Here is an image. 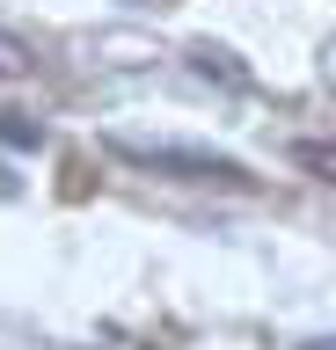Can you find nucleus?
I'll return each mask as SVG.
<instances>
[{"label":"nucleus","mask_w":336,"mask_h":350,"mask_svg":"<svg viewBox=\"0 0 336 350\" xmlns=\"http://www.w3.org/2000/svg\"><path fill=\"white\" fill-rule=\"evenodd\" d=\"M0 131H8V146H37V139H44V131L29 124V117H8V124H0Z\"/></svg>","instance_id":"3"},{"label":"nucleus","mask_w":336,"mask_h":350,"mask_svg":"<svg viewBox=\"0 0 336 350\" xmlns=\"http://www.w3.org/2000/svg\"><path fill=\"white\" fill-rule=\"evenodd\" d=\"M300 350H336V336H314V343H300Z\"/></svg>","instance_id":"4"},{"label":"nucleus","mask_w":336,"mask_h":350,"mask_svg":"<svg viewBox=\"0 0 336 350\" xmlns=\"http://www.w3.org/2000/svg\"><path fill=\"white\" fill-rule=\"evenodd\" d=\"M23 73H29V44L0 29V81H23Z\"/></svg>","instance_id":"2"},{"label":"nucleus","mask_w":336,"mask_h":350,"mask_svg":"<svg viewBox=\"0 0 336 350\" xmlns=\"http://www.w3.org/2000/svg\"><path fill=\"white\" fill-rule=\"evenodd\" d=\"M117 161H132L146 175H176V183H248L242 161H227V153H198V146H168V139H110Z\"/></svg>","instance_id":"1"}]
</instances>
